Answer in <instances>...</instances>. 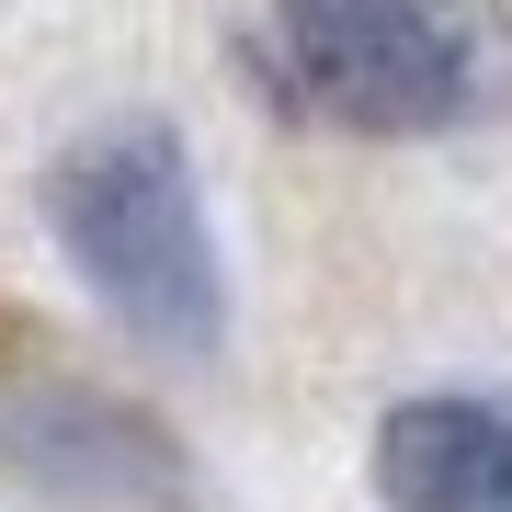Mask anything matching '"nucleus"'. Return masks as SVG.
Segmentation results:
<instances>
[{
  "instance_id": "obj_2",
  "label": "nucleus",
  "mask_w": 512,
  "mask_h": 512,
  "mask_svg": "<svg viewBox=\"0 0 512 512\" xmlns=\"http://www.w3.org/2000/svg\"><path fill=\"white\" fill-rule=\"evenodd\" d=\"M285 92L353 137H433L478 103L467 0H274Z\"/></svg>"
},
{
  "instance_id": "obj_1",
  "label": "nucleus",
  "mask_w": 512,
  "mask_h": 512,
  "mask_svg": "<svg viewBox=\"0 0 512 512\" xmlns=\"http://www.w3.org/2000/svg\"><path fill=\"white\" fill-rule=\"evenodd\" d=\"M57 251L80 262V285L103 296L137 342L160 353H217L228 296H217V251H205V205H194V160L160 114L103 126L57 160L46 183Z\"/></svg>"
},
{
  "instance_id": "obj_4",
  "label": "nucleus",
  "mask_w": 512,
  "mask_h": 512,
  "mask_svg": "<svg viewBox=\"0 0 512 512\" xmlns=\"http://www.w3.org/2000/svg\"><path fill=\"white\" fill-rule=\"evenodd\" d=\"M387 512H512V421L490 399H410L376 421Z\"/></svg>"
},
{
  "instance_id": "obj_3",
  "label": "nucleus",
  "mask_w": 512,
  "mask_h": 512,
  "mask_svg": "<svg viewBox=\"0 0 512 512\" xmlns=\"http://www.w3.org/2000/svg\"><path fill=\"white\" fill-rule=\"evenodd\" d=\"M0 467H23L35 490H69V501L183 512V456H171L137 410L92 399V387H23V399L0 410Z\"/></svg>"
}]
</instances>
